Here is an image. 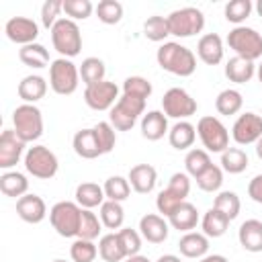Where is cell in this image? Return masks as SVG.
Wrapping results in <instances>:
<instances>
[{"label":"cell","instance_id":"obj_1","mask_svg":"<svg viewBox=\"0 0 262 262\" xmlns=\"http://www.w3.org/2000/svg\"><path fill=\"white\" fill-rule=\"evenodd\" d=\"M156 59H158V66L174 76H180V78H186V76H192L194 70H196V57L194 53L176 43V41H164L160 47H158V53H156Z\"/></svg>","mask_w":262,"mask_h":262},{"label":"cell","instance_id":"obj_2","mask_svg":"<svg viewBox=\"0 0 262 262\" xmlns=\"http://www.w3.org/2000/svg\"><path fill=\"white\" fill-rule=\"evenodd\" d=\"M51 43L61 57H76L82 49V33L78 23L72 18H59L51 27Z\"/></svg>","mask_w":262,"mask_h":262},{"label":"cell","instance_id":"obj_3","mask_svg":"<svg viewBox=\"0 0 262 262\" xmlns=\"http://www.w3.org/2000/svg\"><path fill=\"white\" fill-rule=\"evenodd\" d=\"M82 207L74 201H59L49 211V223L61 237H78Z\"/></svg>","mask_w":262,"mask_h":262},{"label":"cell","instance_id":"obj_4","mask_svg":"<svg viewBox=\"0 0 262 262\" xmlns=\"http://www.w3.org/2000/svg\"><path fill=\"white\" fill-rule=\"evenodd\" d=\"M227 45L235 51L237 57H244L248 61H256L262 57V35L252 27H233L227 35Z\"/></svg>","mask_w":262,"mask_h":262},{"label":"cell","instance_id":"obj_5","mask_svg":"<svg viewBox=\"0 0 262 262\" xmlns=\"http://www.w3.org/2000/svg\"><path fill=\"white\" fill-rule=\"evenodd\" d=\"M80 82V68L68 57H57L49 66V86L55 94H74Z\"/></svg>","mask_w":262,"mask_h":262},{"label":"cell","instance_id":"obj_6","mask_svg":"<svg viewBox=\"0 0 262 262\" xmlns=\"http://www.w3.org/2000/svg\"><path fill=\"white\" fill-rule=\"evenodd\" d=\"M12 129L25 141H37L43 135V115L35 104H20L12 113Z\"/></svg>","mask_w":262,"mask_h":262},{"label":"cell","instance_id":"obj_7","mask_svg":"<svg viewBox=\"0 0 262 262\" xmlns=\"http://www.w3.org/2000/svg\"><path fill=\"white\" fill-rule=\"evenodd\" d=\"M166 18H168L170 35L180 37V39L192 37L205 29V14H203V10H199L194 6H184L178 10H172Z\"/></svg>","mask_w":262,"mask_h":262},{"label":"cell","instance_id":"obj_8","mask_svg":"<svg viewBox=\"0 0 262 262\" xmlns=\"http://www.w3.org/2000/svg\"><path fill=\"white\" fill-rule=\"evenodd\" d=\"M196 135L207 151L223 154L229 147V131L217 117H201L196 123Z\"/></svg>","mask_w":262,"mask_h":262},{"label":"cell","instance_id":"obj_9","mask_svg":"<svg viewBox=\"0 0 262 262\" xmlns=\"http://www.w3.org/2000/svg\"><path fill=\"white\" fill-rule=\"evenodd\" d=\"M25 168L31 176L39 180H49L57 174L59 162L57 156L47 145H33L25 154Z\"/></svg>","mask_w":262,"mask_h":262},{"label":"cell","instance_id":"obj_10","mask_svg":"<svg viewBox=\"0 0 262 262\" xmlns=\"http://www.w3.org/2000/svg\"><path fill=\"white\" fill-rule=\"evenodd\" d=\"M162 108L166 117L184 121L196 113V100L184 88H170L162 98Z\"/></svg>","mask_w":262,"mask_h":262},{"label":"cell","instance_id":"obj_11","mask_svg":"<svg viewBox=\"0 0 262 262\" xmlns=\"http://www.w3.org/2000/svg\"><path fill=\"white\" fill-rule=\"evenodd\" d=\"M119 98H121L119 86L115 82H108V80L86 86V90H84V100L92 111H111Z\"/></svg>","mask_w":262,"mask_h":262},{"label":"cell","instance_id":"obj_12","mask_svg":"<svg viewBox=\"0 0 262 262\" xmlns=\"http://www.w3.org/2000/svg\"><path fill=\"white\" fill-rule=\"evenodd\" d=\"M231 137L237 145L256 143L262 137V117L256 113H244L235 119L231 127Z\"/></svg>","mask_w":262,"mask_h":262},{"label":"cell","instance_id":"obj_13","mask_svg":"<svg viewBox=\"0 0 262 262\" xmlns=\"http://www.w3.org/2000/svg\"><path fill=\"white\" fill-rule=\"evenodd\" d=\"M4 33L12 43H18L25 47V45L35 43V39L39 37V25L27 16H12V18H8Z\"/></svg>","mask_w":262,"mask_h":262},{"label":"cell","instance_id":"obj_14","mask_svg":"<svg viewBox=\"0 0 262 262\" xmlns=\"http://www.w3.org/2000/svg\"><path fill=\"white\" fill-rule=\"evenodd\" d=\"M25 141L14 133V129H4L0 135V168L10 170L23 158Z\"/></svg>","mask_w":262,"mask_h":262},{"label":"cell","instance_id":"obj_15","mask_svg":"<svg viewBox=\"0 0 262 262\" xmlns=\"http://www.w3.org/2000/svg\"><path fill=\"white\" fill-rule=\"evenodd\" d=\"M16 215L25 223H41L47 215V205L39 194H25L16 201Z\"/></svg>","mask_w":262,"mask_h":262},{"label":"cell","instance_id":"obj_16","mask_svg":"<svg viewBox=\"0 0 262 262\" xmlns=\"http://www.w3.org/2000/svg\"><path fill=\"white\" fill-rule=\"evenodd\" d=\"M168 221L162 215L156 213H147L139 219V233L143 239H147L149 244H162L168 237Z\"/></svg>","mask_w":262,"mask_h":262},{"label":"cell","instance_id":"obj_17","mask_svg":"<svg viewBox=\"0 0 262 262\" xmlns=\"http://www.w3.org/2000/svg\"><path fill=\"white\" fill-rule=\"evenodd\" d=\"M131 188L139 194H149L156 188V180H158V172L151 164H137L129 170L127 176Z\"/></svg>","mask_w":262,"mask_h":262},{"label":"cell","instance_id":"obj_18","mask_svg":"<svg viewBox=\"0 0 262 262\" xmlns=\"http://www.w3.org/2000/svg\"><path fill=\"white\" fill-rule=\"evenodd\" d=\"M196 55L207 66H217L223 61V41L217 33H207L196 43Z\"/></svg>","mask_w":262,"mask_h":262},{"label":"cell","instance_id":"obj_19","mask_svg":"<svg viewBox=\"0 0 262 262\" xmlns=\"http://www.w3.org/2000/svg\"><path fill=\"white\" fill-rule=\"evenodd\" d=\"M168 131V117L164 115V111H149L141 117V135L147 141H158Z\"/></svg>","mask_w":262,"mask_h":262},{"label":"cell","instance_id":"obj_20","mask_svg":"<svg viewBox=\"0 0 262 262\" xmlns=\"http://www.w3.org/2000/svg\"><path fill=\"white\" fill-rule=\"evenodd\" d=\"M178 250L184 258H205L209 252V237L199 231H188L178 239Z\"/></svg>","mask_w":262,"mask_h":262},{"label":"cell","instance_id":"obj_21","mask_svg":"<svg viewBox=\"0 0 262 262\" xmlns=\"http://www.w3.org/2000/svg\"><path fill=\"white\" fill-rule=\"evenodd\" d=\"M237 239L244 250L248 252H262V221L248 219L237 229Z\"/></svg>","mask_w":262,"mask_h":262},{"label":"cell","instance_id":"obj_22","mask_svg":"<svg viewBox=\"0 0 262 262\" xmlns=\"http://www.w3.org/2000/svg\"><path fill=\"white\" fill-rule=\"evenodd\" d=\"M72 147L84 160H94V158L102 156V151L98 147V141H96L94 129H80V131H76V135L72 139Z\"/></svg>","mask_w":262,"mask_h":262},{"label":"cell","instance_id":"obj_23","mask_svg":"<svg viewBox=\"0 0 262 262\" xmlns=\"http://www.w3.org/2000/svg\"><path fill=\"white\" fill-rule=\"evenodd\" d=\"M168 223H170L174 229L188 233V231L194 229L196 223H199V211H196V207H194L192 203L184 201V203H180V205L174 209V213L168 217Z\"/></svg>","mask_w":262,"mask_h":262},{"label":"cell","instance_id":"obj_24","mask_svg":"<svg viewBox=\"0 0 262 262\" xmlns=\"http://www.w3.org/2000/svg\"><path fill=\"white\" fill-rule=\"evenodd\" d=\"M18 96L27 102V104H35L37 100H41L47 92V82L43 76H37V74H31V76H25L20 82H18V88H16Z\"/></svg>","mask_w":262,"mask_h":262},{"label":"cell","instance_id":"obj_25","mask_svg":"<svg viewBox=\"0 0 262 262\" xmlns=\"http://www.w3.org/2000/svg\"><path fill=\"white\" fill-rule=\"evenodd\" d=\"M256 74V66L254 61H248L244 57H237L233 55L231 59H227L225 63V78L229 82H235V84H246L254 78Z\"/></svg>","mask_w":262,"mask_h":262},{"label":"cell","instance_id":"obj_26","mask_svg":"<svg viewBox=\"0 0 262 262\" xmlns=\"http://www.w3.org/2000/svg\"><path fill=\"white\" fill-rule=\"evenodd\" d=\"M196 139V127L188 121H178L168 131V141L174 149H188Z\"/></svg>","mask_w":262,"mask_h":262},{"label":"cell","instance_id":"obj_27","mask_svg":"<svg viewBox=\"0 0 262 262\" xmlns=\"http://www.w3.org/2000/svg\"><path fill=\"white\" fill-rule=\"evenodd\" d=\"M0 190L2 194L6 196H12V199H20L27 194L29 190V180L25 174L16 172V170H6L2 176H0Z\"/></svg>","mask_w":262,"mask_h":262},{"label":"cell","instance_id":"obj_28","mask_svg":"<svg viewBox=\"0 0 262 262\" xmlns=\"http://www.w3.org/2000/svg\"><path fill=\"white\" fill-rule=\"evenodd\" d=\"M104 188L96 182H82L76 186V203L82 209H94L104 203Z\"/></svg>","mask_w":262,"mask_h":262},{"label":"cell","instance_id":"obj_29","mask_svg":"<svg viewBox=\"0 0 262 262\" xmlns=\"http://www.w3.org/2000/svg\"><path fill=\"white\" fill-rule=\"evenodd\" d=\"M98 256L104 260V262H121L127 258L125 254V248L119 239V233H106L100 237L98 242Z\"/></svg>","mask_w":262,"mask_h":262},{"label":"cell","instance_id":"obj_30","mask_svg":"<svg viewBox=\"0 0 262 262\" xmlns=\"http://www.w3.org/2000/svg\"><path fill=\"white\" fill-rule=\"evenodd\" d=\"M18 59L29 66V68H35V70H41L45 66H51L49 63V51L45 49V45L41 43H31V45H25L18 49Z\"/></svg>","mask_w":262,"mask_h":262},{"label":"cell","instance_id":"obj_31","mask_svg":"<svg viewBox=\"0 0 262 262\" xmlns=\"http://www.w3.org/2000/svg\"><path fill=\"white\" fill-rule=\"evenodd\" d=\"M242 106H244V96H242V92L235 90V88H225V90H221V92L217 94V98H215V108H217V113H219V115H225V117L239 113Z\"/></svg>","mask_w":262,"mask_h":262},{"label":"cell","instance_id":"obj_32","mask_svg":"<svg viewBox=\"0 0 262 262\" xmlns=\"http://www.w3.org/2000/svg\"><path fill=\"white\" fill-rule=\"evenodd\" d=\"M201 225H203V233H205L207 237H221V235L227 231V227H229V219H227L221 211H217L215 207H211V209L203 215Z\"/></svg>","mask_w":262,"mask_h":262},{"label":"cell","instance_id":"obj_33","mask_svg":"<svg viewBox=\"0 0 262 262\" xmlns=\"http://www.w3.org/2000/svg\"><path fill=\"white\" fill-rule=\"evenodd\" d=\"M250 160L242 147H227L221 154V170L227 174H242L248 168Z\"/></svg>","mask_w":262,"mask_h":262},{"label":"cell","instance_id":"obj_34","mask_svg":"<svg viewBox=\"0 0 262 262\" xmlns=\"http://www.w3.org/2000/svg\"><path fill=\"white\" fill-rule=\"evenodd\" d=\"M104 74H106V68H104V61L100 57H86L80 63V78H82V82L86 86L102 82Z\"/></svg>","mask_w":262,"mask_h":262},{"label":"cell","instance_id":"obj_35","mask_svg":"<svg viewBox=\"0 0 262 262\" xmlns=\"http://www.w3.org/2000/svg\"><path fill=\"white\" fill-rule=\"evenodd\" d=\"M100 221L106 229H121L123 221H125V211L123 205L117 201H104L100 205Z\"/></svg>","mask_w":262,"mask_h":262},{"label":"cell","instance_id":"obj_36","mask_svg":"<svg viewBox=\"0 0 262 262\" xmlns=\"http://www.w3.org/2000/svg\"><path fill=\"white\" fill-rule=\"evenodd\" d=\"M211 158H209V151L207 149H188L186 158H184V166H186V174L192 176V178H199L209 166H211Z\"/></svg>","mask_w":262,"mask_h":262},{"label":"cell","instance_id":"obj_37","mask_svg":"<svg viewBox=\"0 0 262 262\" xmlns=\"http://www.w3.org/2000/svg\"><path fill=\"white\" fill-rule=\"evenodd\" d=\"M213 207H215L217 211H221L229 221H233V219L239 215L242 203H239V196H237L233 190H221V192L215 196Z\"/></svg>","mask_w":262,"mask_h":262},{"label":"cell","instance_id":"obj_38","mask_svg":"<svg viewBox=\"0 0 262 262\" xmlns=\"http://www.w3.org/2000/svg\"><path fill=\"white\" fill-rule=\"evenodd\" d=\"M102 231V221L96 217V213H92V209H82V219H80V229H78V237L80 239H90L94 242Z\"/></svg>","mask_w":262,"mask_h":262},{"label":"cell","instance_id":"obj_39","mask_svg":"<svg viewBox=\"0 0 262 262\" xmlns=\"http://www.w3.org/2000/svg\"><path fill=\"white\" fill-rule=\"evenodd\" d=\"M143 35H145V39H149V41H154V43H162V41L170 35L168 18H166V16H160V14L149 16V18L143 23Z\"/></svg>","mask_w":262,"mask_h":262},{"label":"cell","instance_id":"obj_40","mask_svg":"<svg viewBox=\"0 0 262 262\" xmlns=\"http://www.w3.org/2000/svg\"><path fill=\"white\" fill-rule=\"evenodd\" d=\"M102 188H104V196L108 201H117V203H123L131 194V184L123 176H111V178H106V182H104Z\"/></svg>","mask_w":262,"mask_h":262},{"label":"cell","instance_id":"obj_41","mask_svg":"<svg viewBox=\"0 0 262 262\" xmlns=\"http://www.w3.org/2000/svg\"><path fill=\"white\" fill-rule=\"evenodd\" d=\"M96 16L104 25H117L123 18V4L117 0H100L96 4Z\"/></svg>","mask_w":262,"mask_h":262},{"label":"cell","instance_id":"obj_42","mask_svg":"<svg viewBox=\"0 0 262 262\" xmlns=\"http://www.w3.org/2000/svg\"><path fill=\"white\" fill-rule=\"evenodd\" d=\"M196 180V186L201 188V190H205V192H215V190H219L221 188V184H223V170H221V166H215V164H211L199 178H194Z\"/></svg>","mask_w":262,"mask_h":262},{"label":"cell","instance_id":"obj_43","mask_svg":"<svg viewBox=\"0 0 262 262\" xmlns=\"http://www.w3.org/2000/svg\"><path fill=\"white\" fill-rule=\"evenodd\" d=\"M70 256L74 262H94V258L98 256V248L90 239L76 237L74 244L70 246Z\"/></svg>","mask_w":262,"mask_h":262},{"label":"cell","instance_id":"obj_44","mask_svg":"<svg viewBox=\"0 0 262 262\" xmlns=\"http://www.w3.org/2000/svg\"><path fill=\"white\" fill-rule=\"evenodd\" d=\"M151 82L143 76H129L125 82H123V94H129V96H139V98H149L151 96Z\"/></svg>","mask_w":262,"mask_h":262},{"label":"cell","instance_id":"obj_45","mask_svg":"<svg viewBox=\"0 0 262 262\" xmlns=\"http://www.w3.org/2000/svg\"><path fill=\"white\" fill-rule=\"evenodd\" d=\"M252 8L254 6L250 0H231L225 4V18L239 27V23H244L252 14Z\"/></svg>","mask_w":262,"mask_h":262},{"label":"cell","instance_id":"obj_46","mask_svg":"<svg viewBox=\"0 0 262 262\" xmlns=\"http://www.w3.org/2000/svg\"><path fill=\"white\" fill-rule=\"evenodd\" d=\"M92 129H94V133H96V141H98V147H100L102 156H104V154H108V151H113V147H115V143H117L115 127H113L111 123L102 121V123L94 125Z\"/></svg>","mask_w":262,"mask_h":262},{"label":"cell","instance_id":"obj_47","mask_svg":"<svg viewBox=\"0 0 262 262\" xmlns=\"http://www.w3.org/2000/svg\"><path fill=\"white\" fill-rule=\"evenodd\" d=\"M94 6L90 0H63V12L72 20H84L92 14Z\"/></svg>","mask_w":262,"mask_h":262},{"label":"cell","instance_id":"obj_48","mask_svg":"<svg viewBox=\"0 0 262 262\" xmlns=\"http://www.w3.org/2000/svg\"><path fill=\"white\" fill-rule=\"evenodd\" d=\"M117 233H119V239H121V244H123V248H125L127 258L139 254V250H141V233H139L137 229L121 227Z\"/></svg>","mask_w":262,"mask_h":262},{"label":"cell","instance_id":"obj_49","mask_svg":"<svg viewBox=\"0 0 262 262\" xmlns=\"http://www.w3.org/2000/svg\"><path fill=\"white\" fill-rule=\"evenodd\" d=\"M180 203H184V201H182L178 194H174L170 188L160 190L158 196H156V207H158V211H160L164 217H170V215L174 213V209H176Z\"/></svg>","mask_w":262,"mask_h":262},{"label":"cell","instance_id":"obj_50","mask_svg":"<svg viewBox=\"0 0 262 262\" xmlns=\"http://www.w3.org/2000/svg\"><path fill=\"white\" fill-rule=\"evenodd\" d=\"M108 123H111L117 131H129V129H133V125L137 123V119L131 117L129 113H125L121 106L115 104V106L108 111Z\"/></svg>","mask_w":262,"mask_h":262},{"label":"cell","instance_id":"obj_51","mask_svg":"<svg viewBox=\"0 0 262 262\" xmlns=\"http://www.w3.org/2000/svg\"><path fill=\"white\" fill-rule=\"evenodd\" d=\"M63 10V0H47L43 6H41V23L45 29L51 31V27L59 20V12Z\"/></svg>","mask_w":262,"mask_h":262},{"label":"cell","instance_id":"obj_52","mask_svg":"<svg viewBox=\"0 0 262 262\" xmlns=\"http://www.w3.org/2000/svg\"><path fill=\"white\" fill-rule=\"evenodd\" d=\"M117 106H121L125 113H129L131 117L139 119L145 111V100L139 98V96H129V94H123L119 100H117Z\"/></svg>","mask_w":262,"mask_h":262},{"label":"cell","instance_id":"obj_53","mask_svg":"<svg viewBox=\"0 0 262 262\" xmlns=\"http://www.w3.org/2000/svg\"><path fill=\"white\" fill-rule=\"evenodd\" d=\"M166 188H170L174 194H178L182 201H186V196H188V192H190V178H188V174H186V172H176V174H172Z\"/></svg>","mask_w":262,"mask_h":262},{"label":"cell","instance_id":"obj_54","mask_svg":"<svg viewBox=\"0 0 262 262\" xmlns=\"http://www.w3.org/2000/svg\"><path fill=\"white\" fill-rule=\"evenodd\" d=\"M248 194H250V199H252L254 203L262 205V174H258V176H254V178L250 180V184H248Z\"/></svg>","mask_w":262,"mask_h":262},{"label":"cell","instance_id":"obj_55","mask_svg":"<svg viewBox=\"0 0 262 262\" xmlns=\"http://www.w3.org/2000/svg\"><path fill=\"white\" fill-rule=\"evenodd\" d=\"M199 262H229L225 256H221V254H207L205 258H201Z\"/></svg>","mask_w":262,"mask_h":262},{"label":"cell","instance_id":"obj_56","mask_svg":"<svg viewBox=\"0 0 262 262\" xmlns=\"http://www.w3.org/2000/svg\"><path fill=\"white\" fill-rule=\"evenodd\" d=\"M158 262H182V260L178 256H174V254H164V256L158 258Z\"/></svg>","mask_w":262,"mask_h":262},{"label":"cell","instance_id":"obj_57","mask_svg":"<svg viewBox=\"0 0 262 262\" xmlns=\"http://www.w3.org/2000/svg\"><path fill=\"white\" fill-rule=\"evenodd\" d=\"M127 262H149L147 256H141V254H135V256H129Z\"/></svg>","mask_w":262,"mask_h":262},{"label":"cell","instance_id":"obj_58","mask_svg":"<svg viewBox=\"0 0 262 262\" xmlns=\"http://www.w3.org/2000/svg\"><path fill=\"white\" fill-rule=\"evenodd\" d=\"M254 145H256V156H258V158L262 160V137H260V139H258V141H256Z\"/></svg>","mask_w":262,"mask_h":262},{"label":"cell","instance_id":"obj_59","mask_svg":"<svg viewBox=\"0 0 262 262\" xmlns=\"http://www.w3.org/2000/svg\"><path fill=\"white\" fill-rule=\"evenodd\" d=\"M256 12L262 16V0H258V2H256Z\"/></svg>","mask_w":262,"mask_h":262},{"label":"cell","instance_id":"obj_60","mask_svg":"<svg viewBox=\"0 0 262 262\" xmlns=\"http://www.w3.org/2000/svg\"><path fill=\"white\" fill-rule=\"evenodd\" d=\"M256 74H258V80H260V84H262V63L258 66V70H256Z\"/></svg>","mask_w":262,"mask_h":262},{"label":"cell","instance_id":"obj_61","mask_svg":"<svg viewBox=\"0 0 262 262\" xmlns=\"http://www.w3.org/2000/svg\"><path fill=\"white\" fill-rule=\"evenodd\" d=\"M53 262H68V260H61V258H57V260H53Z\"/></svg>","mask_w":262,"mask_h":262}]
</instances>
